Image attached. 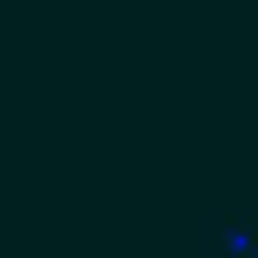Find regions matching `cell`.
<instances>
[{
	"label": "cell",
	"mask_w": 258,
	"mask_h": 258,
	"mask_svg": "<svg viewBox=\"0 0 258 258\" xmlns=\"http://www.w3.org/2000/svg\"><path fill=\"white\" fill-rule=\"evenodd\" d=\"M197 238H204V258H258V231L231 218H197Z\"/></svg>",
	"instance_id": "6da1fadb"
}]
</instances>
